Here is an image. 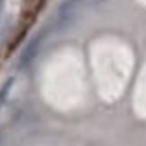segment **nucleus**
Returning <instances> with one entry per match:
<instances>
[{
	"label": "nucleus",
	"instance_id": "f257e3e1",
	"mask_svg": "<svg viewBox=\"0 0 146 146\" xmlns=\"http://www.w3.org/2000/svg\"><path fill=\"white\" fill-rule=\"evenodd\" d=\"M78 9H80V0H63L56 13V29H65L76 20Z\"/></svg>",
	"mask_w": 146,
	"mask_h": 146
},
{
	"label": "nucleus",
	"instance_id": "f03ea898",
	"mask_svg": "<svg viewBox=\"0 0 146 146\" xmlns=\"http://www.w3.org/2000/svg\"><path fill=\"white\" fill-rule=\"evenodd\" d=\"M42 42H43V33H38L27 42V45L22 49L20 52V58H18V67L20 69H27L33 61L36 60L38 52H40V47H42Z\"/></svg>",
	"mask_w": 146,
	"mask_h": 146
},
{
	"label": "nucleus",
	"instance_id": "7ed1b4c3",
	"mask_svg": "<svg viewBox=\"0 0 146 146\" xmlns=\"http://www.w3.org/2000/svg\"><path fill=\"white\" fill-rule=\"evenodd\" d=\"M13 78H9V80L4 81V85L0 87V110H2V106L5 105V101H7V96L11 92V88H13Z\"/></svg>",
	"mask_w": 146,
	"mask_h": 146
},
{
	"label": "nucleus",
	"instance_id": "20e7f679",
	"mask_svg": "<svg viewBox=\"0 0 146 146\" xmlns=\"http://www.w3.org/2000/svg\"><path fill=\"white\" fill-rule=\"evenodd\" d=\"M4 7H5V0H0V16L4 13Z\"/></svg>",
	"mask_w": 146,
	"mask_h": 146
},
{
	"label": "nucleus",
	"instance_id": "39448f33",
	"mask_svg": "<svg viewBox=\"0 0 146 146\" xmlns=\"http://www.w3.org/2000/svg\"><path fill=\"white\" fill-rule=\"evenodd\" d=\"M94 2H98V0H94Z\"/></svg>",
	"mask_w": 146,
	"mask_h": 146
}]
</instances>
